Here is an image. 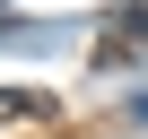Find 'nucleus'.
<instances>
[{
  "instance_id": "nucleus-2",
  "label": "nucleus",
  "mask_w": 148,
  "mask_h": 139,
  "mask_svg": "<svg viewBox=\"0 0 148 139\" xmlns=\"http://www.w3.org/2000/svg\"><path fill=\"white\" fill-rule=\"evenodd\" d=\"M0 9H18V0H0Z\"/></svg>"
},
{
  "instance_id": "nucleus-1",
  "label": "nucleus",
  "mask_w": 148,
  "mask_h": 139,
  "mask_svg": "<svg viewBox=\"0 0 148 139\" xmlns=\"http://www.w3.org/2000/svg\"><path fill=\"white\" fill-rule=\"evenodd\" d=\"M131 122H148V87H139V96H131Z\"/></svg>"
}]
</instances>
